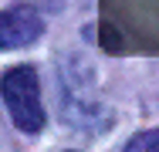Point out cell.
Returning <instances> with one entry per match:
<instances>
[{"label":"cell","instance_id":"1","mask_svg":"<svg viewBox=\"0 0 159 152\" xmlns=\"http://www.w3.org/2000/svg\"><path fill=\"white\" fill-rule=\"evenodd\" d=\"M0 98L7 105L10 122L20 132H37L44 125L41 85H37V71L31 64H17V68L3 71V78H0Z\"/></svg>","mask_w":159,"mask_h":152},{"label":"cell","instance_id":"2","mask_svg":"<svg viewBox=\"0 0 159 152\" xmlns=\"http://www.w3.org/2000/svg\"><path fill=\"white\" fill-rule=\"evenodd\" d=\"M44 34V17L31 3H14L0 10V51H17L27 47Z\"/></svg>","mask_w":159,"mask_h":152},{"label":"cell","instance_id":"3","mask_svg":"<svg viewBox=\"0 0 159 152\" xmlns=\"http://www.w3.org/2000/svg\"><path fill=\"white\" fill-rule=\"evenodd\" d=\"M125 152H159V128L132 135V139H129V145H125Z\"/></svg>","mask_w":159,"mask_h":152}]
</instances>
